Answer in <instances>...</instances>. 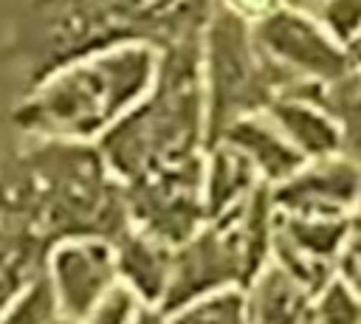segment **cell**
<instances>
[{
  "mask_svg": "<svg viewBox=\"0 0 361 324\" xmlns=\"http://www.w3.org/2000/svg\"><path fill=\"white\" fill-rule=\"evenodd\" d=\"M161 48L144 39L116 42L39 76L14 110L31 138L96 144L155 85Z\"/></svg>",
  "mask_w": 361,
  "mask_h": 324,
  "instance_id": "cell-1",
  "label": "cell"
},
{
  "mask_svg": "<svg viewBox=\"0 0 361 324\" xmlns=\"http://www.w3.org/2000/svg\"><path fill=\"white\" fill-rule=\"evenodd\" d=\"M200 39L203 34L161 48L152 90L96 141L107 169L121 186L206 149Z\"/></svg>",
  "mask_w": 361,
  "mask_h": 324,
  "instance_id": "cell-2",
  "label": "cell"
},
{
  "mask_svg": "<svg viewBox=\"0 0 361 324\" xmlns=\"http://www.w3.org/2000/svg\"><path fill=\"white\" fill-rule=\"evenodd\" d=\"M200 59L209 144L220 141L228 124L265 110L293 85L257 45L254 23L220 3H214L203 28Z\"/></svg>",
  "mask_w": 361,
  "mask_h": 324,
  "instance_id": "cell-3",
  "label": "cell"
},
{
  "mask_svg": "<svg viewBox=\"0 0 361 324\" xmlns=\"http://www.w3.org/2000/svg\"><path fill=\"white\" fill-rule=\"evenodd\" d=\"M262 54L296 85H333L353 70L350 48L341 45L316 14L279 6L254 23Z\"/></svg>",
  "mask_w": 361,
  "mask_h": 324,
  "instance_id": "cell-4",
  "label": "cell"
},
{
  "mask_svg": "<svg viewBox=\"0 0 361 324\" xmlns=\"http://www.w3.org/2000/svg\"><path fill=\"white\" fill-rule=\"evenodd\" d=\"M203 155L124 183L130 225H138L169 245H180L209 223L203 203Z\"/></svg>",
  "mask_w": 361,
  "mask_h": 324,
  "instance_id": "cell-5",
  "label": "cell"
},
{
  "mask_svg": "<svg viewBox=\"0 0 361 324\" xmlns=\"http://www.w3.org/2000/svg\"><path fill=\"white\" fill-rule=\"evenodd\" d=\"M237 211L220 220H209L175 248L172 279H169V290L164 299L166 313L206 293L245 285L248 270H245V251L240 239Z\"/></svg>",
  "mask_w": 361,
  "mask_h": 324,
  "instance_id": "cell-6",
  "label": "cell"
},
{
  "mask_svg": "<svg viewBox=\"0 0 361 324\" xmlns=\"http://www.w3.org/2000/svg\"><path fill=\"white\" fill-rule=\"evenodd\" d=\"M45 276L54 287L59 313L65 318L82 321L93 304L118 282L113 239L99 234L56 239L45 256Z\"/></svg>",
  "mask_w": 361,
  "mask_h": 324,
  "instance_id": "cell-7",
  "label": "cell"
},
{
  "mask_svg": "<svg viewBox=\"0 0 361 324\" xmlns=\"http://www.w3.org/2000/svg\"><path fill=\"white\" fill-rule=\"evenodd\" d=\"M350 217H302L276 211L274 256L302 285L319 293L336 273Z\"/></svg>",
  "mask_w": 361,
  "mask_h": 324,
  "instance_id": "cell-8",
  "label": "cell"
},
{
  "mask_svg": "<svg viewBox=\"0 0 361 324\" xmlns=\"http://www.w3.org/2000/svg\"><path fill=\"white\" fill-rule=\"evenodd\" d=\"M271 194L282 214L353 217L361 194V163L347 155L307 161L285 183L271 186Z\"/></svg>",
  "mask_w": 361,
  "mask_h": 324,
  "instance_id": "cell-9",
  "label": "cell"
},
{
  "mask_svg": "<svg viewBox=\"0 0 361 324\" xmlns=\"http://www.w3.org/2000/svg\"><path fill=\"white\" fill-rule=\"evenodd\" d=\"M322 87L324 85L296 82L265 107V113L279 124V130L307 161L341 155L344 147L341 124L324 104Z\"/></svg>",
  "mask_w": 361,
  "mask_h": 324,
  "instance_id": "cell-10",
  "label": "cell"
},
{
  "mask_svg": "<svg viewBox=\"0 0 361 324\" xmlns=\"http://www.w3.org/2000/svg\"><path fill=\"white\" fill-rule=\"evenodd\" d=\"M113 248L118 282H124L147 307H164L172 279L175 245L138 225H127L113 237Z\"/></svg>",
  "mask_w": 361,
  "mask_h": 324,
  "instance_id": "cell-11",
  "label": "cell"
},
{
  "mask_svg": "<svg viewBox=\"0 0 361 324\" xmlns=\"http://www.w3.org/2000/svg\"><path fill=\"white\" fill-rule=\"evenodd\" d=\"M220 141L234 144L254 163L259 180L268 186L285 183L290 175H296L307 163V158L290 144V138L279 130V124L265 110L248 113L234 124H228Z\"/></svg>",
  "mask_w": 361,
  "mask_h": 324,
  "instance_id": "cell-12",
  "label": "cell"
},
{
  "mask_svg": "<svg viewBox=\"0 0 361 324\" xmlns=\"http://www.w3.org/2000/svg\"><path fill=\"white\" fill-rule=\"evenodd\" d=\"M262 186L254 163L228 141H214L203 155V203L209 220L234 214Z\"/></svg>",
  "mask_w": 361,
  "mask_h": 324,
  "instance_id": "cell-13",
  "label": "cell"
},
{
  "mask_svg": "<svg viewBox=\"0 0 361 324\" xmlns=\"http://www.w3.org/2000/svg\"><path fill=\"white\" fill-rule=\"evenodd\" d=\"M251 324H307L313 290L302 285L290 270L271 259L259 273L243 285Z\"/></svg>",
  "mask_w": 361,
  "mask_h": 324,
  "instance_id": "cell-14",
  "label": "cell"
},
{
  "mask_svg": "<svg viewBox=\"0 0 361 324\" xmlns=\"http://www.w3.org/2000/svg\"><path fill=\"white\" fill-rule=\"evenodd\" d=\"M322 99L341 124V135H344L341 155L361 163V76L350 70L344 79L324 85Z\"/></svg>",
  "mask_w": 361,
  "mask_h": 324,
  "instance_id": "cell-15",
  "label": "cell"
},
{
  "mask_svg": "<svg viewBox=\"0 0 361 324\" xmlns=\"http://www.w3.org/2000/svg\"><path fill=\"white\" fill-rule=\"evenodd\" d=\"M172 324H251L245 290L240 285L206 293L169 313Z\"/></svg>",
  "mask_w": 361,
  "mask_h": 324,
  "instance_id": "cell-16",
  "label": "cell"
},
{
  "mask_svg": "<svg viewBox=\"0 0 361 324\" xmlns=\"http://www.w3.org/2000/svg\"><path fill=\"white\" fill-rule=\"evenodd\" d=\"M59 316L62 313L45 270L0 307V324H54Z\"/></svg>",
  "mask_w": 361,
  "mask_h": 324,
  "instance_id": "cell-17",
  "label": "cell"
},
{
  "mask_svg": "<svg viewBox=\"0 0 361 324\" xmlns=\"http://www.w3.org/2000/svg\"><path fill=\"white\" fill-rule=\"evenodd\" d=\"M307 324H361V293L336 273L313 296Z\"/></svg>",
  "mask_w": 361,
  "mask_h": 324,
  "instance_id": "cell-18",
  "label": "cell"
},
{
  "mask_svg": "<svg viewBox=\"0 0 361 324\" xmlns=\"http://www.w3.org/2000/svg\"><path fill=\"white\" fill-rule=\"evenodd\" d=\"M141 307L144 301L124 282H116L79 324H133Z\"/></svg>",
  "mask_w": 361,
  "mask_h": 324,
  "instance_id": "cell-19",
  "label": "cell"
},
{
  "mask_svg": "<svg viewBox=\"0 0 361 324\" xmlns=\"http://www.w3.org/2000/svg\"><path fill=\"white\" fill-rule=\"evenodd\" d=\"M322 25L347 48L361 37V0H322L316 11Z\"/></svg>",
  "mask_w": 361,
  "mask_h": 324,
  "instance_id": "cell-20",
  "label": "cell"
},
{
  "mask_svg": "<svg viewBox=\"0 0 361 324\" xmlns=\"http://www.w3.org/2000/svg\"><path fill=\"white\" fill-rule=\"evenodd\" d=\"M338 276L361 293V211H355L350 217V228H347V239L338 256Z\"/></svg>",
  "mask_w": 361,
  "mask_h": 324,
  "instance_id": "cell-21",
  "label": "cell"
},
{
  "mask_svg": "<svg viewBox=\"0 0 361 324\" xmlns=\"http://www.w3.org/2000/svg\"><path fill=\"white\" fill-rule=\"evenodd\" d=\"M217 3L231 8L234 14L245 17L248 23H257V20H262L265 14H271L274 8L282 6V0H217Z\"/></svg>",
  "mask_w": 361,
  "mask_h": 324,
  "instance_id": "cell-22",
  "label": "cell"
},
{
  "mask_svg": "<svg viewBox=\"0 0 361 324\" xmlns=\"http://www.w3.org/2000/svg\"><path fill=\"white\" fill-rule=\"evenodd\" d=\"M133 324H172V318H169V313L164 307H147L144 304Z\"/></svg>",
  "mask_w": 361,
  "mask_h": 324,
  "instance_id": "cell-23",
  "label": "cell"
},
{
  "mask_svg": "<svg viewBox=\"0 0 361 324\" xmlns=\"http://www.w3.org/2000/svg\"><path fill=\"white\" fill-rule=\"evenodd\" d=\"M282 6H290L299 11H316L322 6V0H282Z\"/></svg>",
  "mask_w": 361,
  "mask_h": 324,
  "instance_id": "cell-24",
  "label": "cell"
},
{
  "mask_svg": "<svg viewBox=\"0 0 361 324\" xmlns=\"http://www.w3.org/2000/svg\"><path fill=\"white\" fill-rule=\"evenodd\" d=\"M350 56H353V70L361 76V37L353 42V48H350Z\"/></svg>",
  "mask_w": 361,
  "mask_h": 324,
  "instance_id": "cell-25",
  "label": "cell"
},
{
  "mask_svg": "<svg viewBox=\"0 0 361 324\" xmlns=\"http://www.w3.org/2000/svg\"><path fill=\"white\" fill-rule=\"evenodd\" d=\"M54 324H79V321H73V318H65V316H59Z\"/></svg>",
  "mask_w": 361,
  "mask_h": 324,
  "instance_id": "cell-26",
  "label": "cell"
},
{
  "mask_svg": "<svg viewBox=\"0 0 361 324\" xmlns=\"http://www.w3.org/2000/svg\"><path fill=\"white\" fill-rule=\"evenodd\" d=\"M358 211H361V194H358Z\"/></svg>",
  "mask_w": 361,
  "mask_h": 324,
  "instance_id": "cell-27",
  "label": "cell"
}]
</instances>
